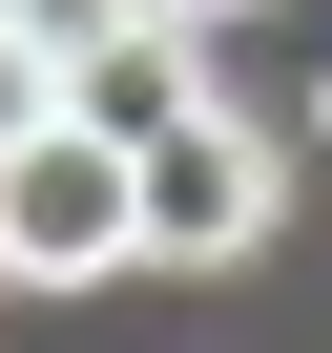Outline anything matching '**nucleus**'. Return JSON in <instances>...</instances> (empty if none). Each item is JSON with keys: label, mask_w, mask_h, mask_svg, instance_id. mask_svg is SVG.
Masks as SVG:
<instances>
[{"label": "nucleus", "mask_w": 332, "mask_h": 353, "mask_svg": "<svg viewBox=\"0 0 332 353\" xmlns=\"http://www.w3.org/2000/svg\"><path fill=\"white\" fill-rule=\"evenodd\" d=\"M0 21H21V42L63 63V42H104V21H125V0H0Z\"/></svg>", "instance_id": "20e7f679"}, {"label": "nucleus", "mask_w": 332, "mask_h": 353, "mask_svg": "<svg viewBox=\"0 0 332 353\" xmlns=\"http://www.w3.org/2000/svg\"><path fill=\"white\" fill-rule=\"evenodd\" d=\"M166 21H249V0H166Z\"/></svg>", "instance_id": "423d86ee"}, {"label": "nucleus", "mask_w": 332, "mask_h": 353, "mask_svg": "<svg viewBox=\"0 0 332 353\" xmlns=\"http://www.w3.org/2000/svg\"><path fill=\"white\" fill-rule=\"evenodd\" d=\"M270 208H291V166H270V125L229 83L125 145V270H229V250H270Z\"/></svg>", "instance_id": "f257e3e1"}, {"label": "nucleus", "mask_w": 332, "mask_h": 353, "mask_svg": "<svg viewBox=\"0 0 332 353\" xmlns=\"http://www.w3.org/2000/svg\"><path fill=\"white\" fill-rule=\"evenodd\" d=\"M311 125H332V104H311Z\"/></svg>", "instance_id": "0eeeda50"}, {"label": "nucleus", "mask_w": 332, "mask_h": 353, "mask_svg": "<svg viewBox=\"0 0 332 353\" xmlns=\"http://www.w3.org/2000/svg\"><path fill=\"white\" fill-rule=\"evenodd\" d=\"M125 270V145L104 125H0V291H104Z\"/></svg>", "instance_id": "f03ea898"}, {"label": "nucleus", "mask_w": 332, "mask_h": 353, "mask_svg": "<svg viewBox=\"0 0 332 353\" xmlns=\"http://www.w3.org/2000/svg\"><path fill=\"white\" fill-rule=\"evenodd\" d=\"M0 125H42V42H21V21H0Z\"/></svg>", "instance_id": "39448f33"}, {"label": "nucleus", "mask_w": 332, "mask_h": 353, "mask_svg": "<svg viewBox=\"0 0 332 353\" xmlns=\"http://www.w3.org/2000/svg\"><path fill=\"white\" fill-rule=\"evenodd\" d=\"M42 104H63V125H104V145L187 125V104H208V21H166V0H125L104 42H63V63H42Z\"/></svg>", "instance_id": "7ed1b4c3"}]
</instances>
